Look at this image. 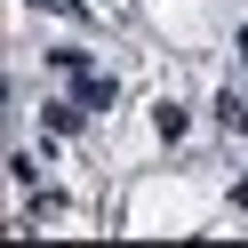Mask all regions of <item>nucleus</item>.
<instances>
[{
  "instance_id": "nucleus-1",
  "label": "nucleus",
  "mask_w": 248,
  "mask_h": 248,
  "mask_svg": "<svg viewBox=\"0 0 248 248\" xmlns=\"http://www.w3.org/2000/svg\"><path fill=\"white\" fill-rule=\"evenodd\" d=\"M72 80H80V104H112V80H104V72H88V64H80Z\"/></svg>"
}]
</instances>
